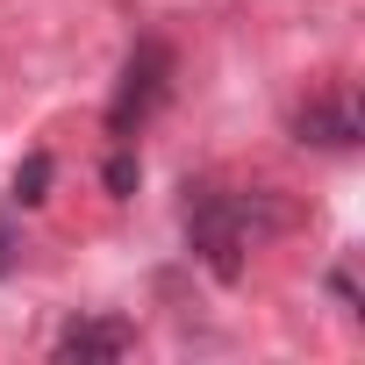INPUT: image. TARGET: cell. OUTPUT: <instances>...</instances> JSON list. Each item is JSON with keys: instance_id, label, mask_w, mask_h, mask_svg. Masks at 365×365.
Masks as SVG:
<instances>
[{"instance_id": "cell-1", "label": "cell", "mask_w": 365, "mask_h": 365, "mask_svg": "<svg viewBox=\"0 0 365 365\" xmlns=\"http://www.w3.org/2000/svg\"><path fill=\"white\" fill-rule=\"evenodd\" d=\"M251 208H258V201L215 187V179H187L179 222H187V244H194V258H201L215 279H237V272H244V251H251V237H258Z\"/></svg>"}, {"instance_id": "cell-2", "label": "cell", "mask_w": 365, "mask_h": 365, "mask_svg": "<svg viewBox=\"0 0 365 365\" xmlns=\"http://www.w3.org/2000/svg\"><path fill=\"white\" fill-rule=\"evenodd\" d=\"M172 72H179L172 43H165V36H136V51H129V65H122V86H115V101H108L115 143H136V129L172 101Z\"/></svg>"}, {"instance_id": "cell-3", "label": "cell", "mask_w": 365, "mask_h": 365, "mask_svg": "<svg viewBox=\"0 0 365 365\" xmlns=\"http://www.w3.org/2000/svg\"><path fill=\"white\" fill-rule=\"evenodd\" d=\"M129 344H136V329L122 315H79L58 329V358H122Z\"/></svg>"}, {"instance_id": "cell-4", "label": "cell", "mask_w": 365, "mask_h": 365, "mask_svg": "<svg viewBox=\"0 0 365 365\" xmlns=\"http://www.w3.org/2000/svg\"><path fill=\"white\" fill-rule=\"evenodd\" d=\"M294 129H301V143H322V150H351V143H358V115H351L344 93L308 101V108L294 115Z\"/></svg>"}, {"instance_id": "cell-5", "label": "cell", "mask_w": 365, "mask_h": 365, "mask_svg": "<svg viewBox=\"0 0 365 365\" xmlns=\"http://www.w3.org/2000/svg\"><path fill=\"white\" fill-rule=\"evenodd\" d=\"M51 179H58V158H51V150H29V158H22V172H15V201H22V208H36V201L51 194Z\"/></svg>"}, {"instance_id": "cell-6", "label": "cell", "mask_w": 365, "mask_h": 365, "mask_svg": "<svg viewBox=\"0 0 365 365\" xmlns=\"http://www.w3.org/2000/svg\"><path fill=\"white\" fill-rule=\"evenodd\" d=\"M136 179H143V165H136V150H129V143H115V158H108V194L122 201V194L136 187Z\"/></svg>"}, {"instance_id": "cell-7", "label": "cell", "mask_w": 365, "mask_h": 365, "mask_svg": "<svg viewBox=\"0 0 365 365\" xmlns=\"http://www.w3.org/2000/svg\"><path fill=\"white\" fill-rule=\"evenodd\" d=\"M8 272H15V237L0 230V279H8Z\"/></svg>"}]
</instances>
